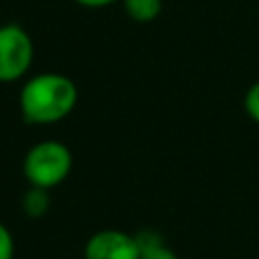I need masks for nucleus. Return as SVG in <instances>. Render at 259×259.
I'll list each match as a JSON object with an SVG mask.
<instances>
[{"label": "nucleus", "mask_w": 259, "mask_h": 259, "mask_svg": "<svg viewBox=\"0 0 259 259\" xmlns=\"http://www.w3.org/2000/svg\"><path fill=\"white\" fill-rule=\"evenodd\" d=\"M79 91L71 77L45 71L30 77L18 95L20 113L28 123L51 125L65 119L77 105Z\"/></svg>", "instance_id": "f257e3e1"}, {"label": "nucleus", "mask_w": 259, "mask_h": 259, "mask_svg": "<svg viewBox=\"0 0 259 259\" xmlns=\"http://www.w3.org/2000/svg\"><path fill=\"white\" fill-rule=\"evenodd\" d=\"M73 168V154L71 150L57 140H45L34 144L22 162V172L30 186L40 188H55L59 186Z\"/></svg>", "instance_id": "f03ea898"}, {"label": "nucleus", "mask_w": 259, "mask_h": 259, "mask_svg": "<svg viewBox=\"0 0 259 259\" xmlns=\"http://www.w3.org/2000/svg\"><path fill=\"white\" fill-rule=\"evenodd\" d=\"M34 57L30 34L16 22L0 24V83L22 79Z\"/></svg>", "instance_id": "7ed1b4c3"}, {"label": "nucleus", "mask_w": 259, "mask_h": 259, "mask_svg": "<svg viewBox=\"0 0 259 259\" xmlns=\"http://www.w3.org/2000/svg\"><path fill=\"white\" fill-rule=\"evenodd\" d=\"M85 259H140L136 235L117 229L97 231L85 243Z\"/></svg>", "instance_id": "20e7f679"}, {"label": "nucleus", "mask_w": 259, "mask_h": 259, "mask_svg": "<svg viewBox=\"0 0 259 259\" xmlns=\"http://www.w3.org/2000/svg\"><path fill=\"white\" fill-rule=\"evenodd\" d=\"M136 241L140 247V259H178L176 253L164 243L162 235L152 229L138 231Z\"/></svg>", "instance_id": "39448f33"}, {"label": "nucleus", "mask_w": 259, "mask_h": 259, "mask_svg": "<svg viewBox=\"0 0 259 259\" xmlns=\"http://www.w3.org/2000/svg\"><path fill=\"white\" fill-rule=\"evenodd\" d=\"M22 212L30 219H40L49 212V206H51V196H49V190L47 188H40V186H30L24 196H22Z\"/></svg>", "instance_id": "423d86ee"}, {"label": "nucleus", "mask_w": 259, "mask_h": 259, "mask_svg": "<svg viewBox=\"0 0 259 259\" xmlns=\"http://www.w3.org/2000/svg\"><path fill=\"white\" fill-rule=\"evenodd\" d=\"M123 10L136 22H150L162 12V0H121Z\"/></svg>", "instance_id": "0eeeda50"}, {"label": "nucleus", "mask_w": 259, "mask_h": 259, "mask_svg": "<svg viewBox=\"0 0 259 259\" xmlns=\"http://www.w3.org/2000/svg\"><path fill=\"white\" fill-rule=\"evenodd\" d=\"M243 107L247 111V115L259 123V81L253 83L247 91H245V97H243Z\"/></svg>", "instance_id": "6e6552de"}, {"label": "nucleus", "mask_w": 259, "mask_h": 259, "mask_svg": "<svg viewBox=\"0 0 259 259\" xmlns=\"http://www.w3.org/2000/svg\"><path fill=\"white\" fill-rule=\"evenodd\" d=\"M14 257V237L10 229L0 223V259H12Z\"/></svg>", "instance_id": "1a4fd4ad"}, {"label": "nucleus", "mask_w": 259, "mask_h": 259, "mask_svg": "<svg viewBox=\"0 0 259 259\" xmlns=\"http://www.w3.org/2000/svg\"><path fill=\"white\" fill-rule=\"evenodd\" d=\"M77 4L85 6V8H101V6H107V4H113L117 0H75Z\"/></svg>", "instance_id": "9d476101"}]
</instances>
